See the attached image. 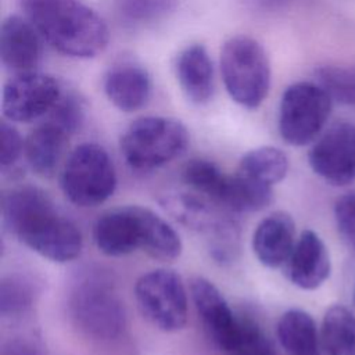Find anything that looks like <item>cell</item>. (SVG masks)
<instances>
[{"label":"cell","instance_id":"277c9868","mask_svg":"<svg viewBox=\"0 0 355 355\" xmlns=\"http://www.w3.org/2000/svg\"><path fill=\"white\" fill-rule=\"evenodd\" d=\"M189 146L186 126L173 118L143 116L129 125L121 137V154L137 171L159 168L184 153Z\"/></svg>","mask_w":355,"mask_h":355},{"label":"cell","instance_id":"6da1fadb","mask_svg":"<svg viewBox=\"0 0 355 355\" xmlns=\"http://www.w3.org/2000/svg\"><path fill=\"white\" fill-rule=\"evenodd\" d=\"M7 230L22 244L53 262L79 257L83 240L76 225L61 215L46 191L33 186L17 187L1 200Z\"/></svg>","mask_w":355,"mask_h":355},{"label":"cell","instance_id":"4dcf8cb0","mask_svg":"<svg viewBox=\"0 0 355 355\" xmlns=\"http://www.w3.org/2000/svg\"><path fill=\"white\" fill-rule=\"evenodd\" d=\"M334 218L341 237L355 248V193H348L337 200Z\"/></svg>","mask_w":355,"mask_h":355},{"label":"cell","instance_id":"603a6c76","mask_svg":"<svg viewBox=\"0 0 355 355\" xmlns=\"http://www.w3.org/2000/svg\"><path fill=\"white\" fill-rule=\"evenodd\" d=\"M288 171L287 155L276 147L263 146L250 150L239 164V173L273 187L282 182Z\"/></svg>","mask_w":355,"mask_h":355},{"label":"cell","instance_id":"9c48e42d","mask_svg":"<svg viewBox=\"0 0 355 355\" xmlns=\"http://www.w3.org/2000/svg\"><path fill=\"white\" fill-rule=\"evenodd\" d=\"M61 94L53 76L36 71L21 72L4 85L1 111L8 121L31 122L49 114Z\"/></svg>","mask_w":355,"mask_h":355},{"label":"cell","instance_id":"52a82bcc","mask_svg":"<svg viewBox=\"0 0 355 355\" xmlns=\"http://www.w3.org/2000/svg\"><path fill=\"white\" fill-rule=\"evenodd\" d=\"M331 103L318 83L297 82L288 86L279 108V132L283 140L297 147L313 141L330 115Z\"/></svg>","mask_w":355,"mask_h":355},{"label":"cell","instance_id":"5bb4252c","mask_svg":"<svg viewBox=\"0 0 355 355\" xmlns=\"http://www.w3.org/2000/svg\"><path fill=\"white\" fill-rule=\"evenodd\" d=\"M0 60L6 69L21 73L35 71L40 61L39 33L28 18L7 17L0 28Z\"/></svg>","mask_w":355,"mask_h":355},{"label":"cell","instance_id":"cb8c5ba5","mask_svg":"<svg viewBox=\"0 0 355 355\" xmlns=\"http://www.w3.org/2000/svg\"><path fill=\"white\" fill-rule=\"evenodd\" d=\"M37 294L35 282L24 275H7L0 282L1 318H19L33 305Z\"/></svg>","mask_w":355,"mask_h":355},{"label":"cell","instance_id":"1f68e13d","mask_svg":"<svg viewBox=\"0 0 355 355\" xmlns=\"http://www.w3.org/2000/svg\"><path fill=\"white\" fill-rule=\"evenodd\" d=\"M0 355H43L39 347L28 338H12L7 341Z\"/></svg>","mask_w":355,"mask_h":355},{"label":"cell","instance_id":"836d02e7","mask_svg":"<svg viewBox=\"0 0 355 355\" xmlns=\"http://www.w3.org/2000/svg\"><path fill=\"white\" fill-rule=\"evenodd\" d=\"M354 302H355V293H354Z\"/></svg>","mask_w":355,"mask_h":355},{"label":"cell","instance_id":"8992f818","mask_svg":"<svg viewBox=\"0 0 355 355\" xmlns=\"http://www.w3.org/2000/svg\"><path fill=\"white\" fill-rule=\"evenodd\" d=\"M61 189L76 207L90 208L107 201L116 189V172L108 153L96 143L78 146L62 169Z\"/></svg>","mask_w":355,"mask_h":355},{"label":"cell","instance_id":"484cf974","mask_svg":"<svg viewBox=\"0 0 355 355\" xmlns=\"http://www.w3.org/2000/svg\"><path fill=\"white\" fill-rule=\"evenodd\" d=\"M318 85L340 104H355V67H320L315 72Z\"/></svg>","mask_w":355,"mask_h":355},{"label":"cell","instance_id":"5b68a950","mask_svg":"<svg viewBox=\"0 0 355 355\" xmlns=\"http://www.w3.org/2000/svg\"><path fill=\"white\" fill-rule=\"evenodd\" d=\"M69 312L76 327L96 340L116 338L126 323L118 293L98 275H86L76 282L69 295Z\"/></svg>","mask_w":355,"mask_h":355},{"label":"cell","instance_id":"7a4b0ae2","mask_svg":"<svg viewBox=\"0 0 355 355\" xmlns=\"http://www.w3.org/2000/svg\"><path fill=\"white\" fill-rule=\"evenodd\" d=\"M25 17L58 53L92 58L108 44L103 18L80 0H21Z\"/></svg>","mask_w":355,"mask_h":355},{"label":"cell","instance_id":"ac0fdd59","mask_svg":"<svg viewBox=\"0 0 355 355\" xmlns=\"http://www.w3.org/2000/svg\"><path fill=\"white\" fill-rule=\"evenodd\" d=\"M176 75L186 97L196 104H205L214 92V69L208 51L201 44L186 47L178 57Z\"/></svg>","mask_w":355,"mask_h":355},{"label":"cell","instance_id":"f546056e","mask_svg":"<svg viewBox=\"0 0 355 355\" xmlns=\"http://www.w3.org/2000/svg\"><path fill=\"white\" fill-rule=\"evenodd\" d=\"M25 150V141L19 132L7 121L0 122V166L7 169L15 165L22 151Z\"/></svg>","mask_w":355,"mask_h":355},{"label":"cell","instance_id":"e0dca14e","mask_svg":"<svg viewBox=\"0 0 355 355\" xmlns=\"http://www.w3.org/2000/svg\"><path fill=\"white\" fill-rule=\"evenodd\" d=\"M161 202L179 222L198 232L208 233L211 240L236 226L233 220L222 218L211 204V200L204 196L197 197L194 194L178 193L165 196Z\"/></svg>","mask_w":355,"mask_h":355},{"label":"cell","instance_id":"30bf717a","mask_svg":"<svg viewBox=\"0 0 355 355\" xmlns=\"http://www.w3.org/2000/svg\"><path fill=\"white\" fill-rule=\"evenodd\" d=\"M312 171L334 186L355 180V125L333 123L308 153Z\"/></svg>","mask_w":355,"mask_h":355},{"label":"cell","instance_id":"8fae6325","mask_svg":"<svg viewBox=\"0 0 355 355\" xmlns=\"http://www.w3.org/2000/svg\"><path fill=\"white\" fill-rule=\"evenodd\" d=\"M93 240L108 257L143 251L146 240L143 207L129 205L103 214L94 223Z\"/></svg>","mask_w":355,"mask_h":355},{"label":"cell","instance_id":"7402d4cb","mask_svg":"<svg viewBox=\"0 0 355 355\" xmlns=\"http://www.w3.org/2000/svg\"><path fill=\"white\" fill-rule=\"evenodd\" d=\"M320 343L327 355H355V315L343 305L329 308L322 322Z\"/></svg>","mask_w":355,"mask_h":355},{"label":"cell","instance_id":"2e32d148","mask_svg":"<svg viewBox=\"0 0 355 355\" xmlns=\"http://www.w3.org/2000/svg\"><path fill=\"white\" fill-rule=\"evenodd\" d=\"M104 92L118 110L133 112L148 101L151 79L143 67L121 64L107 72L104 78Z\"/></svg>","mask_w":355,"mask_h":355},{"label":"cell","instance_id":"44dd1931","mask_svg":"<svg viewBox=\"0 0 355 355\" xmlns=\"http://www.w3.org/2000/svg\"><path fill=\"white\" fill-rule=\"evenodd\" d=\"M273 200L270 186L236 172L227 176L220 205L234 212H257L268 207Z\"/></svg>","mask_w":355,"mask_h":355},{"label":"cell","instance_id":"4fadbf2b","mask_svg":"<svg viewBox=\"0 0 355 355\" xmlns=\"http://www.w3.org/2000/svg\"><path fill=\"white\" fill-rule=\"evenodd\" d=\"M330 268V257L323 240L313 230H304L286 262L288 280L302 290H315L326 282Z\"/></svg>","mask_w":355,"mask_h":355},{"label":"cell","instance_id":"ffe728a7","mask_svg":"<svg viewBox=\"0 0 355 355\" xmlns=\"http://www.w3.org/2000/svg\"><path fill=\"white\" fill-rule=\"evenodd\" d=\"M277 338L288 355H320L315 320L302 309H288L282 315Z\"/></svg>","mask_w":355,"mask_h":355},{"label":"cell","instance_id":"d4e9b609","mask_svg":"<svg viewBox=\"0 0 355 355\" xmlns=\"http://www.w3.org/2000/svg\"><path fill=\"white\" fill-rule=\"evenodd\" d=\"M182 176L184 183L194 191L220 205L227 175H225L214 162L207 159H191L184 165Z\"/></svg>","mask_w":355,"mask_h":355},{"label":"cell","instance_id":"ba28073f","mask_svg":"<svg viewBox=\"0 0 355 355\" xmlns=\"http://www.w3.org/2000/svg\"><path fill=\"white\" fill-rule=\"evenodd\" d=\"M135 297L141 315L158 330L172 333L186 326L187 294L175 270L154 269L141 275Z\"/></svg>","mask_w":355,"mask_h":355},{"label":"cell","instance_id":"3957f363","mask_svg":"<svg viewBox=\"0 0 355 355\" xmlns=\"http://www.w3.org/2000/svg\"><path fill=\"white\" fill-rule=\"evenodd\" d=\"M220 72L229 96L241 107L258 108L270 85V67L263 47L252 37L237 35L220 50Z\"/></svg>","mask_w":355,"mask_h":355},{"label":"cell","instance_id":"4316f807","mask_svg":"<svg viewBox=\"0 0 355 355\" xmlns=\"http://www.w3.org/2000/svg\"><path fill=\"white\" fill-rule=\"evenodd\" d=\"M115 12L126 22L148 24L171 14L178 0H111Z\"/></svg>","mask_w":355,"mask_h":355},{"label":"cell","instance_id":"9a60e30c","mask_svg":"<svg viewBox=\"0 0 355 355\" xmlns=\"http://www.w3.org/2000/svg\"><path fill=\"white\" fill-rule=\"evenodd\" d=\"M295 245V223L290 214L277 211L263 218L252 236V250L268 268L284 265Z\"/></svg>","mask_w":355,"mask_h":355},{"label":"cell","instance_id":"d6986e66","mask_svg":"<svg viewBox=\"0 0 355 355\" xmlns=\"http://www.w3.org/2000/svg\"><path fill=\"white\" fill-rule=\"evenodd\" d=\"M68 137L69 135L50 119L36 126L28 135L24 150L31 169L40 176H50L64 154Z\"/></svg>","mask_w":355,"mask_h":355},{"label":"cell","instance_id":"7c38bea8","mask_svg":"<svg viewBox=\"0 0 355 355\" xmlns=\"http://www.w3.org/2000/svg\"><path fill=\"white\" fill-rule=\"evenodd\" d=\"M190 293L208 336L223 352L229 354L237 336L239 318L208 279L194 277L190 283Z\"/></svg>","mask_w":355,"mask_h":355},{"label":"cell","instance_id":"83f0119b","mask_svg":"<svg viewBox=\"0 0 355 355\" xmlns=\"http://www.w3.org/2000/svg\"><path fill=\"white\" fill-rule=\"evenodd\" d=\"M227 355H275V348L263 330L250 318H239V330Z\"/></svg>","mask_w":355,"mask_h":355},{"label":"cell","instance_id":"d6a6232c","mask_svg":"<svg viewBox=\"0 0 355 355\" xmlns=\"http://www.w3.org/2000/svg\"><path fill=\"white\" fill-rule=\"evenodd\" d=\"M250 1L254 3L257 7L275 8V7H279L284 0H250Z\"/></svg>","mask_w":355,"mask_h":355},{"label":"cell","instance_id":"f1b7e54d","mask_svg":"<svg viewBox=\"0 0 355 355\" xmlns=\"http://www.w3.org/2000/svg\"><path fill=\"white\" fill-rule=\"evenodd\" d=\"M83 118L85 108L80 98L73 93H62L58 101L50 110L47 119L62 128L71 136L80 128Z\"/></svg>","mask_w":355,"mask_h":355}]
</instances>
